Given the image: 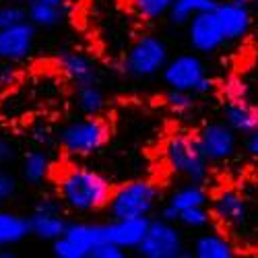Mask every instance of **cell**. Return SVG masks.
I'll return each instance as SVG.
<instances>
[{
  "label": "cell",
  "instance_id": "obj_1",
  "mask_svg": "<svg viewBox=\"0 0 258 258\" xmlns=\"http://www.w3.org/2000/svg\"><path fill=\"white\" fill-rule=\"evenodd\" d=\"M56 190L64 207L77 213H97L101 209H107L114 186L93 167L69 165L60 171Z\"/></svg>",
  "mask_w": 258,
  "mask_h": 258
},
{
  "label": "cell",
  "instance_id": "obj_2",
  "mask_svg": "<svg viewBox=\"0 0 258 258\" xmlns=\"http://www.w3.org/2000/svg\"><path fill=\"white\" fill-rule=\"evenodd\" d=\"M110 126L101 116H85L60 128L58 143L73 157H87L107 143Z\"/></svg>",
  "mask_w": 258,
  "mask_h": 258
},
{
  "label": "cell",
  "instance_id": "obj_3",
  "mask_svg": "<svg viewBox=\"0 0 258 258\" xmlns=\"http://www.w3.org/2000/svg\"><path fill=\"white\" fill-rule=\"evenodd\" d=\"M163 153L167 165L176 174L184 176L188 182L205 184V180L209 178V159L205 157L197 137H190L184 133L171 135L165 143Z\"/></svg>",
  "mask_w": 258,
  "mask_h": 258
},
{
  "label": "cell",
  "instance_id": "obj_4",
  "mask_svg": "<svg viewBox=\"0 0 258 258\" xmlns=\"http://www.w3.org/2000/svg\"><path fill=\"white\" fill-rule=\"evenodd\" d=\"M159 199V190L149 180H131L114 188L107 213L112 219H131V217H149Z\"/></svg>",
  "mask_w": 258,
  "mask_h": 258
},
{
  "label": "cell",
  "instance_id": "obj_5",
  "mask_svg": "<svg viewBox=\"0 0 258 258\" xmlns=\"http://www.w3.org/2000/svg\"><path fill=\"white\" fill-rule=\"evenodd\" d=\"M169 60L167 44L153 33L139 35L122 58V71L135 79H149L163 71Z\"/></svg>",
  "mask_w": 258,
  "mask_h": 258
},
{
  "label": "cell",
  "instance_id": "obj_6",
  "mask_svg": "<svg viewBox=\"0 0 258 258\" xmlns=\"http://www.w3.org/2000/svg\"><path fill=\"white\" fill-rule=\"evenodd\" d=\"M161 77L169 89H182L197 95L209 93L215 87L205 69V62L197 54H178L176 58H169L161 71Z\"/></svg>",
  "mask_w": 258,
  "mask_h": 258
},
{
  "label": "cell",
  "instance_id": "obj_7",
  "mask_svg": "<svg viewBox=\"0 0 258 258\" xmlns=\"http://www.w3.org/2000/svg\"><path fill=\"white\" fill-rule=\"evenodd\" d=\"M182 229L165 219H151L147 235L139 244L137 252L145 258H182L186 252Z\"/></svg>",
  "mask_w": 258,
  "mask_h": 258
},
{
  "label": "cell",
  "instance_id": "obj_8",
  "mask_svg": "<svg viewBox=\"0 0 258 258\" xmlns=\"http://www.w3.org/2000/svg\"><path fill=\"white\" fill-rule=\"evenodd\" d=\"M211 215L223 229L235 235L248 225L250 205L240 190L225 188L211 199Z\"/></svg>",
  "mask_w": 258,
  "mask_h": 258
},
{
  "label": "cell",
  "instance_id": "obj_9",
  "mask_svg": "<svg viewBox=\"0 0 258 258\" xmlns=\"http://www.w3.org/2000/svg\"><path fill=\"white\" fill-rule=\"evenodd\" d=\"M29 227L31 235L41 242H54L62 238L64 231L69 227V221L64 217L62 211V201L60 199H41L33 213L29 215Z\"/></svg>",
  "mask_w": 258,
  "mask_h": 258
},
{
  "label": "cell",
  "instance_id": "obj_10",
  "mask_svg": "<svg viewBox=\"0 0 258 258\" xmlns=\"http://www.w3.org/2000/svg\"><path fill=\"white\" fill-rule=\"evenodd\" d=\"M197 141L209 161H225L235 155L238 149V133L223 122H209L201 128Z\"/></svg>",
  "mask_w": 258,
  "mask_h": 258
},
{
  "label": "cell",
  "instance_id": "obj_11",
  "mask_svg": "<svg viewBox=\"0 0 258 258\" xmlns=\"http://www.w3.org/2000/svg\"><path fill=\"white\" fill-rule=\"evenodd\" d=\"M186 27H188V41H190V46L195 52L213 54L215 50H219L227 41L215 11L195 15L186 23Z\"/></svg>",
  "mask_w": 258,
  "mask_h": 258
},
{
  "label": "cell",
  "instance_id": "obj_12",
  "mask_svg": "<svg viewBox=\"0 0 258 258\" xmlns=\"http://www.w3.org/2000/svg\"><path fill=\"white\" fill-rule=\"evenodd\" d=\"M35 37H37V27L29 19L13 27L0 29V60L7 62L25 60L35 46Z\"/></svg>",
  "mask_w": 258,
  "mask_h": 258
},
{
  "label": "cell",
  "instance_id": "obj_13",
  "mask_svg": "<svg viewBox=\"0 0 258 258\" xmlns=\"http://www.w3.org/2000/svg\"><path fill=\"white\" fill-rule=\"evenodd\" d=\"M58 69L64 75V79L73 83L75 87L99 81V69L95 60L89 54L79 50H62L58 56Z\"/></svg>",
  "mask_w": 258,
  "mask_h": 258
},
{
  "label": "cell",
  "instance_id": "obj_14",
  "mask_svg": "<svg viewBox=\"0 0 258 258\" xmlns=\"http://www.w3.org/2000/svg\"><path fill=\"white\" fill-rule=\"evenodd\" d=\"M215 15L219 19L223 35L227 41L242 39L252 25V13H250L248 5L223 0V3H219L217 9H215Z\"/></svg>",
  "mask_w": 258,
  "mask_h": 258
},
{
  "label": "cell",
  "instance_id": "obj_15",
  "mask_svg": "<svg viewBox=\"0 0 258 258\" xmlns=\"http://www.w3.org/2000/svg\"><path fill=\"white\" fill-rule=\"evenodd\" d=\"M149 217H131V219H112L110 223H105V233L107 242H114L116 246L124 250H137L143 238L147 235Z\"/></svg>",
  "mask_w": 258,
  "mask_h": 258
},
{
  "label": "cell",
  "instance_id": "obj_16",
  "mask_svg": "<svg viewBox=\"0 0 258 258\" xmlns=\"http://www.w3.org/2000/svg\"><path fill=\"white\" fill-rule=\"evenodd\" d=\"M235 246L225 233L203 231L192 244V254L197 258H233Z\"/></svg>",
  "mask_w": 258,
  "mask_h": 258
},
{
  "label": "cell",
  "instance_id": "obj_17",
  "mask_svg": "<svg viewBox=\"0 0 258 258\" xmlns=\"http://www.w3.org/2000/svg\"><path fill=\"white\" fill-rule=\"evenodd\" d=\"M223 118L238 135H250L258 128V107L248 103L246 99L227 101Z\"/></svg>",
  "mask_w": 258,
  "mask_h": 258
},
{
  "label": "cell",
  "instance_id": "obj_18",
  "mask_svg": "<svg viewBox=\"0 0 258 258\" xmlns=\"http://www.w3.org/2000/svg\"><path fill=\"white\" fill-rule=\"evenodd\" d=\"M64 235H67L69 240H73L85 254H87V258H91L93 250L107 242V233H105V223H69L67 231H64Z\"/></svg>",
  "mask_w": 258,
  "mask_h": 258
},
{
  "label": "cell",
  "instance_id": "obj_19",
  "mask_svg": "<svg viewBox=\"0 0 258 258\" xmlns=\"http://www.w3.org/2000/svg\"><path fill=\"white\" fill-rule=\"evenodd\" d=\"M31 235L29 217H23L19 213L0 211V250L13 248Z\"/></svg>",
  "mask_w": 258,
  "mask_h": 258
},
{
  "label": "cell",
  "instance_id": "obj_20",
  "mask_svg": "<svg viewBox=\"0 0 258 258\" xmlns=\"http://www.w3.org/2000/svg\"><path fill=\"white\" fill-rule=\"evenodd\" d=\"M67 3L56 5V3H44V0H31L27 5V19L35 27L41 29H52L58 27L64 19H67Z\"/></svg>",
  "mask_w": 258,
  "mask_h": 258
},
{
  "label": "cell",
  "instance_id": "obj_21",
  "mask_svg": "<svg viewBox=\"0 0 258 258\" xmlns=\"http://www.w3.org/2000/svg\"><path fill=\"white\" fill-rule=\"evenodd\" d=\"M219 0H171V7L167 11V19L171 25H186L188 21L207 11H215Z\"/></svg>",
  "mask_w": 258,
  "mask_h": 258
},
{
  "label": "cell",
  "instance_id": "obj_22",
  "mask_svg": "<svg viewBox=\"0 0 258 258\" xmlns=\"http://www.w3.org/2000/svg\"><path fill=\"white\" fill-rule=\"evenodd\" d=\"M75 103L79 107V112L83 116H101L103 107H105V95L99 89L97 83L91 85H81L75 87Z\"/></svg>",
  "mask_w": 258,
  "mask_h": 258
},
{
  "label": "cell",
  "instance_id": "obj_23",
  "mask_svg": "<svg viewBox=\"0 0 258 258\" xmlns=\"http://www.w3.org/2000/svg\"><path fill=\"white\" fill-rule=\"evenodd\" d=\"M167 203L174 207L178 213H182V211L192 209V207H205V205H209V195H207V190H205L203 184L188 182L186 186L176 190L174 195L169 197Z\"/></svg>",
  "mask_w": 258,
  "mask_h": 258
},
{
  "label": "cell",
  "instance_id": "obj_24",
  "mask_svg": "<svg viewBox=\"0 0 258 258\" xmlns=\"http://www.w3.org/2000/svg\"><path fill=\"white\" fill-rule=\"evenodd\" d=\"M50 174V157L41 149L27 151L23 157V178L31 186H39Z\"/></svg>",
  "mask_w": 258,
  "mask_h": 258
},
{
  "label": "cell",
  "instance_id": "obj_25",
  "mask_svg": "<svg viewBox=\"0 0 258 258\" xmlns=\"http://www.w3.org/2000/svg\"><path fill=\"white\" fill-rule=\"evenodd\" d=\"M213 219L211 215V209L205 207H192V209H186L180 213L178 217V223H182L186 229H192V231H203Z\"/></svg>",
  "mask_w": 258,
  "mask_h": 258
},
{
  "label": "cell",
  "instance_id": "obj_26",
  "mask_svg": "<svg viewBox=\"0 0 258 258\" xmlns=\"http://www.w3.org/2000/svg\"><path fill=\"white\" fill-rule=\"evenodd\" d=\"M133 9L137 11V15L145 21H155L163 15H167L171 0H131Z\"/></svg>",
  "mask_w": 258,
  "mask_h": 258
},
{
  "label": "cell",
  "instance_id": "obj_27",
  "mask_svg": "<svg viewBox=\"0 0 258 258\" xmlns=\"http://www.w3.org/2000/svg\"><path fill=\"white\" fill-rule=\"evenodd\" d=\"M165 103L169 105L171 112L188 114L190 110H195V105H197V93L182 91V89H169L165 93Z\"/></svg>",
  "mask_w": 258,
  "mask_h": 258
},
{
  "label": "cell",
  "instance_id": "obj_28",
  "mask_svg": "<svg viewBox=\"0 0 258 258\" xmlns=\"http://www.w3.org/2000/svg\"><path fill=\"white\" fill-rule=\"evenodd\" d=\"M27 21V7L23 5H0V29L13 27Z\"/></svg>",
  "mask_w": 258,
  "mask_h": 258
},
{
  "label": "cell",
  "instance_id": "obj_29",
  "mask_svg": "<svg viewBox=\"0 0 258 258\" xmlns=\"http://www.w3.org/2000/svg\"><path fill=\"white\" fill-rule=\"evenodd\" d=\"M52 252L56 258H87V254H85L73 240H69L67 235H62V238L52 242Z\"/></svg>",
  "mask_w": 258,
  "mask_h": 258
},
{
  "label": "cell",
  "instance_id": "obj_30",
  "mask_svg": "<svg viewBox=\"0 0 258 258\" xmlns=\"http://www.w3.org/2000/svg\"><path fill=\"white\" fill-rule=\"evenodd\" d=\"M17 178L7 169H0V203L11 201L17 192Z\"/></svg>",
  "mask_w": 258,
  "mask_h": 258
},
{
  "label": "cell",
  "instance_id": "obj_31",
  "mask_svg": "<svg viewBox=\"0 0 258 258\" xmlns=\"http://www.w3.org/2000/svg\"><path fill=\"white\" fill-rule=\"evenodd\" d=\"M223 93L227 97V101H235V99H246V85L240 79H229L223 85Z\"/></svg>",
  "mask_w": 258,
  "mask_h": 258
},
{
  "label": "cell",
  "instance_id": "obj_32",
  "mask_svg": "<svg viewBox=\"0 0 258 258\" xmlns=\"http://www.w3.org/2000/svg\"><path fill=\"white\" fill-rule=\"evenodd\" d=\"M124 254H126V250L116 246L114 242H103L93 250L91 258H124Z\"/></svg>",
  "mask_w": 258,
  "mask_h": 258
},
{
  "label": "cell",
  "instance_id": "obj_33",
  "mask_svg": "<svg viewBox=\"0 0 258 258\" xmlns=\"http://www.w3.org/2000/svg\"><path fill=\"white\" fill-rule=\"evenodd\" d=\"M15 62H7L0 60V87H11V85L17 83V69L13 67Z\"/></svg>",
  "mask_w": 258,
  "mask_h": 258
},
{
  "label": "cell",
  "instance_id": "obj_34",
  "mask_svg": "<svg viewBox=\"0 0 258 258\" xmlns=\"http://www.w3.org/2000/svg\"><path fill=\"white\" fill-rule=\"evenodd\" d=\"M246 151L252 157H258V128H256L254 133L246 135Z\"/></svg>",
  "mask_w": 258,
  "mask_h": 258
},
{
  "label": "cell",
  "instance_id": "obj_35",
  "mask_svg": "<svg viewBox=\"0 0 258 258\" xmlns=\"http://www.w3.org/2000/svg\"><path fill=\"white\" fill-rule=\"evenodd\" d=\"M13 157V147L9 145V141L0 135V161H7Z\"/></svg>",
  "mask_w": 258,
  "mask_h": 258
},
{
  "label": "cell",
  "instance_id": "obj_36",
  "mask_svg": "<svg viewBox=\"0 0 258 258\" xmlns=\"http://www.w3.org/2000/svg\"><path fill=\"white\" fill-rule=\"evenodd\" d=\"M50 137H52V135H50V128H48V126H41L39 131H35V141H37V143H48Z\"/></svg>",
  "mask_w": 258,
  "mask_h": 258
},
{
  "label": "cell",
  "instance_id": "obj_37",
  "mask_svg": "<svg viewBox=\"0 0 258 258\" xmlns=\"http://www.w3.org/2000/svg\"><path fill=\"white\" fill-rule=\"evenodd\" d=\"M231 3H240V5H252L256 0H231Z\"/></svg>",
  "mask_w": 258,
  "mask_h": 258
},
{
  "label": "cell",
  "instance_id": "obj_38",
  "mask_svg": "<svg viewBox=\"0 0 258 258\" xmlns=\"http://www.w3.org/2000/svg\"><path fill=\"white\" fill-rule=\"evenodd\" d=\"M31 3V0H29ZM44 3H56V5H62V3H67V0H44Z\"/></svg>",
  "mask_w": 258,
  "mask_h": 258
},
{
  "label": "cell",
  "instance_id": "obj_39",
  "mask_svg": "<svg viewBox=\"0 0 258 258\" xmlns=\"http://www.w3.org/2000/svg\"><path fill=\"white\" fill-rule=\"evenodd\" d=\"M256 3H258V0H256Z\"/></svg>",
  "mask_w": 258,
  "mask_h": 258
}]
</instances>
